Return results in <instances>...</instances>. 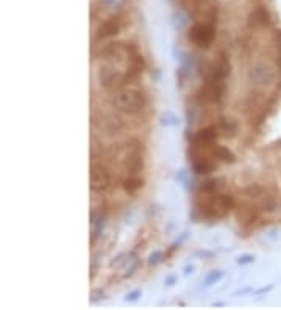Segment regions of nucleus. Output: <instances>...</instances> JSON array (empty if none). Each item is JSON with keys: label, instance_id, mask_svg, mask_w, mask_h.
<instances>
[{"label": "nucleus", "instance_id": "nucleus-3", "mask_svg": "<svg viewBox=\"0 0 281 310\" xmlns=\"http://www.w3.org/2000/svg\"><path fill=\"white\" fill-rule=\"evenodd\" d=\"M188 38L191 43H194L199 47H209L215 38V30L208 22H199L191 27Z\"/></svg>", "mask_w": 281, "mask_h": 310}, {"label": "nucleus", "instance_id": "nucleus-5", "mask_svg": "<svg viewBox=\"0 0 281 310\" xmlns=\"http://www.w3.org/2000/svg\"><path fill=\"white\" fill-rule=\"evenodd\" d=\"M248 78L253 85L269 87L276 78V71L269 63H256L255 66H252V69L248 72Z\"/></svg>", "mask_w": 281, "mask_h": 310}, {"label": "nucleus", "instance_id": "nucleus-16", "mask_svg": "<svg viewBox=\"0 0 281 310\" xmlns=\"http://www.w3.org/2000/svg\"><path fill=\"white\" fill-rule=\"evenodd\" d=\"M221 130L228 136H233V135H236V132H237V124H236V121L234 119H231V118H222L221 119Z\"/></svg>", "mask_w": 281, "mask_h": 310}, {"label": "nucleus", "instance_id": "nucleus-18", "mask_svg": "<svg viewBox=\"0 0 281 310\" xmlns=\"http://www.w3.org/2000/svg\"><path fill=\"white\" fill-rule=\"evenodd\" d=\"M102 5L106 7V8H116L119 2H122V0H100Z\"/></svg>", "mask_w": 281, "mask_h": 310}, {"label": "nucleus", "instance_id": "nucleus-19", "mask_svg": "<svg viewBox=\"0 0 281 310\" xmlns=\"http://www.w3.org/2000/svg\"><path fill=\"white\" fill-rule=\"evenodd\" d=\"M138 296H141V290H136V292L128 293L125 299H127V301H136V299H138Z\"/></svg>", "mask_w": 281, "mask_h": 310}, {"label": "nucleus", "instance_id": "nucleus-2", "mask_svg": "<svg viewBox=\"0 0 281 310\" xmlns=\"http://www.w3.org/2000/svg\"><path fill=\"white\" fill-rule=\"evenodd\" d=\"M234 207V199L230 194H217L211 199H208L203 205H202V213L206 218H222L225 216L231 209Z\"/></svg>", "mask_w": 281, "mask_h": 310}, {"label": "nucleus", "instance_id": "nucleus-20", "mask_svg": "<svg viewBox=\"0 0 281 310\" xmlns=\"http://www.w3.org/2000/svg\"><path fill=\"white\" fill-rule=\"evenodd\" d=\"M253 260H255V257H252V256H244V257H241L237 262H239V263H250V262H253Z\"/></svg>", "mask_w": 281, "mask_h": 310}, {"label": "nucleus", "instance_id": "nucleus-8", "mask_svg": "<svg viewBox=\"0 0 281 310\" xmlns=\"http://www.w3.org/2000/svg\"><path fill=\"white\" fill-rule=\"evenodd\" d=\"M123 164H125V170L132 176H136L139 171H142V168H144V158H142V154H141L139 148H135V149L130 151V154L127 155Z\"/></svg>", "mask_w": 281, "mask_h": 310}, {"label": "nucleus", "instance_id": "nucleus-6", "mask_svg": "<svg viewBox=\"0 0 281 310\" xmlns=\"http://www.w3.org/2000/svg\"><path fill=\"white\" fill-rule=\"evenodd\" d=\"M89 187L96 193H103L111 187V173L103 164H92L89 173Z\"/></svg>", "mask_w": 281, "mask_h": 310}, {"label": "nucleus", "instance_id": "nucleus-1", "mask_svg": "<svg viewBox=\"0 0 281 310\" xmlns=\"http://www.w3.org/2000/svg\"><path fill=\"white\" fill-rule=\"evenodd\" d=\"M111 103L113 107L117 108L119 111L122 113H127V115H135V113H139L144 107H145V96L139 91V90H120L117 91L113 99H111Z\"/></svg>", "mask_w": 281, "mask_h": 310}, {"label": "nucleus", "instance_id": "nucleus-7", "mask_svg": "<svg viewBox=\"0 0 281 310\" xmlns=\"http://www.w3.org/2000/svg\"><path fill=\"white\" fill-rule=\"evenodd\" d=\"M224 83L222 81H208V83L199 91V99L203 102H219L224 96Z\"/></svg>", "mask_w": 281, "mask_h": 310}, {"label": "nucleus", "instance_id": "nucleus-10", "mask_svg": "<svg viewBox=\"0 0 281 310\" xmlns=\"http://www.w3.org/2000/svg\"><path fill=\"white\" fill-rule=\"evenodd\" d=\"M269 20H270L269 11L266 8H263V7H259V8L252 11L250 17H248V24H250V27L261 29V27L269 25Z\"/></svg>", "mask_w": 281, "mask_h": 310}, {"label": "nucleus", "instance_id": "nucleus-9", "mask_svg": "<svg viewBox=\"0 0 281 310\" xmlns=\"http://www.w3.org/2000/svg\"><path fill=\"white\" fill-rule=\"evenodd\" d=\"M120 25H119V20L117 19H108L105 22H102L96 32V39L102 41V39H108V38H113L119 33Z\"/></svg>", "mask_w": 281, "mask_h": 310}, {"label": "nucleus", "instance_id": "nucleus-17", "mask_svg": "<svg viewBox=\"0 0 281 310\" xmlns=\"http://www.w3.org/2000/svg\"><path fill=\"white\" fill-rule=\"evenodd\" d=\"M221 277H222V273H221V271H219V273H211V274H209V276L206 277L205 284H206V285H211L212 282H217V280H219Z\"/></svg>", "mask_w": 281, "mask_h": 310}, {"label": "nucleus", "instance_id": "nucleus-4", "mask_svg": "<svg viewBox=\"0 0 281 310\" xmlns=\"http://www.w3.org/2000/svg\"><path fill=\"white\" fill-rule=\"evenodd\" d=\"M99 83L105 88V90H116L119 87H122L127 81V75H123L119 69H116L111 65H105L99 69L97 74Z\"/></svg>", "mask_w": 281, "mask_h": 310}, {"label": "nucleus", "instance_id": "nucleus-14", "mask_svg": "<svg viewBox=\"0 0 281 310\" xmlns=\"http://www.w3.org/2000/svg\"><path fill=\"white\" fill-rule=\"evenodd\" d=\"M142 185H144L142 179H139V177H136V176H130L128 179L123 180V188H125V191L130 193V194H133V193H136L139 188H142Z\"/></svg>", "mask_w": 281, "mask_h": 310}, {"label": "nucleus", "instance_id": "nucleus-11", "mask_svg": "<svg viewBox=\"0 0 281 310\" xmlns=\"http://www.w3.org/2000/svg\"><path fill=\"white\" fill-rule=\"evenodd\" d=\"M123 52H125V49H123L122 44H119V43H110V44L103 46L99 50V57L103 58V60H120Z\"/></svg>", "mask_w": 281, "mask_h": 310}, {"label": "nucleus", "instance_id": "nucleus-12", "mask_svg": "<svg viewBox=\"0 0 281 310\" xmlns=\"http://www.w3.org/2000/svg\"><path fill=\"white\" fill-rule=\"evenodd\" d=\"M215 138H217V130L214 127H206L196 133V143L199 146H209L215 141Z\"/></svg>", "mask_w": 281, "mask_h": 310}, {"label": "nucleus", "instance_id": "nucleus-13", "mask_svg": "<svg viewBox=\"0 0 281 310\" xmlns=\"http://www.w3.org/2000/svg\"><path fill=\"white\" fill-rule=\"evenodd\" d=\"M211 154H212V157H215L217 160H222L225 163H234L236 161V155L225 146H217V144H215L211 151Z\"/></svg>", "mask_w": 281, "mask_h": 310}, {"label": "nucleus", "instance_id": "nucleus-15", "mask_svg": "<svg viewBox=\"0 0 281 310\" xmlns=\"http://www.w3.org/2000/svg\"><path fill=\"white\" fill-rule=\"evenodd\" d=\"M212 170H214V166H212V163L208 158L200 157L199 160L194 161V171H196L197 174H208Z\"/></svg>", "mask_w": 281, "mask_h": 310}]
</instances>
